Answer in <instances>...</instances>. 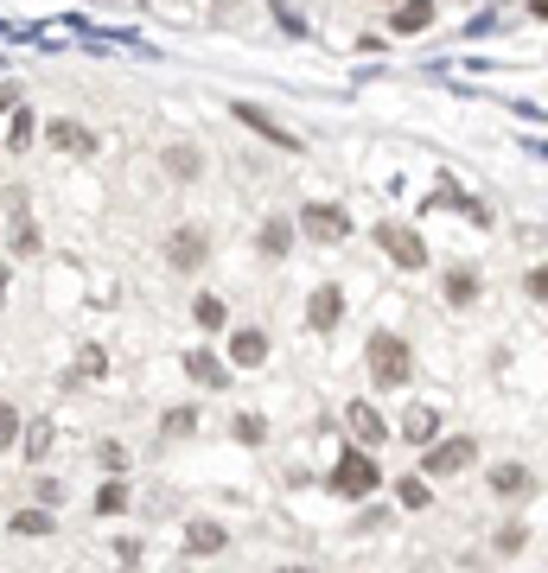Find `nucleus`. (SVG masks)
Returning a JSON list of instances; mask_svg holds the SVG:
<instances>
[{"label": "nucleus", "instance_id": "f257e3e1", "mask_svg": "<svg viewBox=\"0 0 548 573\" xmlns=\"http://www.w3.org/2000/svg\"><path fill=\"white\" fill-rule=\"evenodd\" d=\"M325 484H332L338 497H370V491H383V472H376V459L364 453V446H351V453H338V465L325 472Z\"/></svg>", "mask_w": 548, "mask_h": 573}, {"label": "nucleus", "instance_id": "f03ea898", "mask_svg": "<svg viewBox=\"0 0 548 573\" xmlns=\"http://www.w3.org/2000/svg\"><path fill=\"white\" fill-rule=\"evenodd\" d=\"M370 376H376V389H402V382L415 376V357H408V344L396 332L370 338Z\"/></svg>", "mask_w": 548, "mask_h": 573}, {"label": "nucleus", "instance_id": "7ed1b4c3", "mask_svg": "<svg viewBox=\"0 0 548 573\" xmlns=\"http://www.w3.org/2000/svg\"><path fill=\"white\" fill-rule=\"evenodd\" d=\"M478 465V440H434V446H421V478H459V472H472Z\"/></svg>", "mask_w": 548, "mask_h": 573}, {"label": "nucleus", "instance_id": "20e7f679", "mask_svg": "<svg viewBox=\"0 0 548 573\" xmlns=\"http://www.w3.org/2000/svg\"><path fill=\"white\" fill-rule=\"evenodd\" d=\"M376 249H383L396 268H408V274L427 268V242L408 230V223H376Z\"/></svg>", "mask_w": 548, "mask_h": 573}, {"label": "nucleus", "instance_id": "39448f33", "mask_svg": "<svg viewBox=\"0 0 548 573\" xmlns=\"http://www.w3.org/2000/svg\"><path fill=\"white\" fill-rule=\"evenodd\" d=\"M294 230L313 236V242H345L351 236V211H345V204H306Z\"/></svg>", "mask_w": 548, "mask_h": 573}, {"label": "nucleus", "instance_id": "423d86ee", "mask_svg": "<svg viewBox=\"0 0 548 573\" xmlns=\"http://www.w3.org/2000/svg\"><path fill=\"white\" fill-rule=\"evenodd\" d=\"M204 255H211V242H204V230H198V223H185V230H173V242H166V262H173V268H185V274H192V268H204Z\"/></svg>", "mask_w": 548, "mask_h": 573}, {"label": "nucleus", "instance_id": "0eeeda50", "mask_svg": "<svg viewBox=\"0 0 548 573\" xmlns=\"http://www.w3.org/2000/svg\"><path fill=\"white\" fill-rule=\"evenodd\" d=\"M338 319H345V293H338V281L313 287V300H306V325H313V332H332Z\"/></svg>", "mask_w": 548, "mask_h": 573}, {"label": "nucleus", "instance_id": "6e6552de", "mask_svg": "<svg viewBox=\"0 0 548 573\" xmlns=\"http://www.w3.org/2000/svg\"><path fill=\"white\" fill-rule=\"evenodd\" d=\"M236 121H243V128H255L268 147H287V153H300V141H294V134H287V128H281V121H274L268 109H255V102H236Z\"/></svg>", "mask_w": 548, "mask_h": 573}, {"label": "nucleus", "instance_id": "1a4fd4ad", "mask_svg": "<svg viewBox=\"0 0 548 573\" xmlns=\"http://www.w3.org/2000/svg\"><path fill=\"white\" fill-rule=\"evenodd\" d=\"M45 141L58 147V153H83V160L96 153V134L83 128V121H51V128H45Z\"/></svg>", "mask_w": 548, "mask_h": 573}, {"label": "nucleus", "instance_id": "9d476101", "mask_svg": "<svg viewBox=\"0 0 548 573\" xmlns=\"http://www.w3.org/2000/svg\"><path fill=\"white\" fill-rule=\"evenodd\" d=\"M345 427H351L364 446H383V440H389V421H383L370 402H351V408H345Z\"/></svg>", "mask_w": 548, "mask_h": 573}, {"label": "nucleus", "instance_id": "9b49d317", "mask_svg": "<svg viewBox=\"0 0 548 573\" xmlns=\"http://www.w3.org/2000/svg\"><path fill=\"white\" fill-rule=\"evenodd\" d=\"M185 548H192V554H224L230 548V529L211 523V516H198V523H185Z\"/></svg>", "mask_w": 548, "mask_h": 573}, {"label": "nucleus", "instance_id": "f8f14e48", "mask_svg": "<svg viewBox=\"0 0 548 573\" xmlns=\"http://www.w3.org/2000/svg\"><path fill=\"white\" fill-rule=\"evenodd\" d=\"M491 491L517 503V497H529V491H536V478H529V465H491Z\"/></svg>", "mask_w": 548, "mask_h": 573}, {"label": "nucleus", "instance_id": "ddd939ff", "mask_svg": "<svg viewBox=\"0 0 548 573\" xmlns=\"http://www.w3.org/2000/svg\"><path fill=\"white\" fill-rule=\"evenodd\" d=\"M185 376L204 382V389H230V370H224L211 351H185Z\"/></svg>", "mask_w": 548, "mask_h": 573}, {"label": "nucleus", "instance_id": "4468645a", "mask_svg": "<svg viewBox=\"0 0 548 573\" xmlns=\"http://www.w3.org/2000/svg\"><path fill=\"white\" fill-rule=\"evenodd\" d=\"M434 0H402V7L396 13H389V32H427V26H434Z\"/></svg>", "mask_w": 548, "mask_h": 573}, {"label": "nucleus", "instance_id": "2eb2a0df", "mask_svg": "<svg viewBox=\"0 0 548 573\" xmlns=\"http://www.w3.org/2000/svg\"><path fill=\"white\" fill-rule=\"evenodd\" d=\"M434 433H440V414L427 408V402H415L402 414V440H415V446H434Z\"/></svg>", "mask_w": 548, "mask_h": 573}, {"label": "nucleus", "instance_id": "dca6fc26", "mask_svg": "<svg viewBox=\"0 0 548 573\" xmlns=\"http://www.w3.org/2000/svg\"><path fill=\"white\" fill-rule=\"evenodd\" d=\"M230 363H236V370L268 363V338H262V332H236V338H230Z\"/></svg>", "mask_w": 548, "mask_h": 573}, {"label": "nucleus", "instance_id": "f3484780", "mask_svg": "<svg viewBox=\"0 0 548 573\" xmlns=\"http://www.w3.org/2000/svg\"><path fill=\"white\" fill-rule=\"evenodd\" d=\"M160 166L173 172V179H198V172H204V153H198V147H166Z\"/></svg>", "mask_w": 548, "mask_h": 573}, {"label": "nucleus", "instance_id": "a211bd4d", "mask_svg": "<svg viewBox=\"0 0 548 573\" xmlns=\"http://www.w3.org/2000/svg\"><path fill=\"white\" fill-rule=\"evenodd\" d=\"M294 223H287V217H268L262 223V255H287V249H294Z\"/></svg>", "mask_w": 548, "mask_h": 573}, {"label": "nucleus", "instance_id": "6ab92c4d", "mask_svg": "<svg viewBox=\"0 0 548 573\" xmlns=\"http://www.w3.org/2000/svg\"><path fill=\"white\" fill-rule=\"evenodd\" d=\"M32 141H39V115H32L26 102H20V109H13V134H7V147H13V153H26Z\"/></svg>", "mask_w": 548, "mask_h": 573}, {"label": "nucleus", "instance_id": "aec40b11", "mask_svg": "<svg viewBox=\"0 0 548 573\" xmlns=\"http://www.w3.org/2000/svg\"><path fill=\"white\" fill-rule=\"evenodd\" d=\"M160 433H166V440H192V433H198V408H166Z\"/></svg>", "mask_w": 548, "mask_h": 573}, {"label": "nucleus", "instance_id": "412c9836", "mask_svg": "<svg viewBox=\"0 0 548 573\" xmlns=\"http://www.w3.org/2000/svg\"><path fill=\"white\" fill-rule=\"evenodd\" d=\"M20 446H26V459H45V453H51V446H58V427H51V421H32V427H26V440H20Z\"/></svg>", "mask_w": 548, "mask_h": 573}, {"label": "nucleus", "instance_id": "4be33fe9", "mask_svg": "<svg viewBox=\"0 0 548 573\" xmlns=\"http://www.w3.org/2000/svg\"><path fill=\"white\" fill-rule=\"evenodd\" d=\"M192 319L204 325V332H224V319H230V312H224V300H217V293H198V306H192Z\"/></svg>", "mask_w": 548, "mask_h": 573}, {"label": "nucleus", "instance_id": "5701e85b", "mask_svg": "<svg viewBox=\"0 0 548 573\" xmlns=\"http://www.w3.org/2000/svg\"><path fill=\"white\" fill-rule=\"evenodd\" d=\"M447 300H453V306H472V300H478V274H472V268H453V274H447Z\"/></svg>", "mask_w": 548, "mask_h": 573}, {"label": "nucleus", "instance_id": "b1692460", "mask_svg": "<svg viewBox=\"0 0 548 573\" xmlns=\"http://www.w3.org/2000/svg\"><path fill=\"white\" fill-rule=\"evenodd\" d=\"M13 535H20V542H26V535H32V542L51 535V510H20V516H13Z\"/></svg>", "mask_w": 548, "mask_h": 573}, {"label": "nucleus", "instance_id": "393cba45", "mask_svg": "<svg viewBox=\"0 0 548 573\" xmlns=\"http://www.w3.org/2000/svg\"><path fill=\"white\" fill-rule=\"evenodd\" d=\"M396 497H402V510H427V503H434V491H427V478L415 472V478H402L396 484Z\"/></svg>", "mask_w": 548, "mask_h": 573}, {"label": "nucleus", "instance_id": "a878e982", "mask_svg": "<svg viewBox=\"0 0 548 573\" xmlns=\"http://www.w3.org/2000/svg\"><path fill=\"white\" fill-rule=\"evenodd\" d=\"M96 510H102V516H122V510H128V484H122V478H109V484L96 491Z\"/></svg>", "mask_w": 548, "mask_h": 573}, {"label": "nucleus", "instance_id": "bb28decb", "mask_svg": "<svg viewBox=\"0 0 548 573\" xmlns=\"http://www.w3.org/2000/svg\"><path fill=\"white\" fill-rule=\"evenodd\" d=\"M230 433H236L243 446H262V440H268V421H262V414H236V421H230Z\"/></svg>", "mask_w": 548, "mask_h": 573}, {"label": "nucleus", "instance_id": "cd10ccee", "mask_svg": "<svg viewBox=\"0 0 548 573\" xmlns=\"http://www.w3.org/2000/svg\"><path fill=\"white\" fill-rule=\"evenodd\" d=\"M7 249H13V255H20V262H26V255H39V230H32V223H13V236H7Z\"/></svg>", "mask_w": 548, "mask_h": 573}, {"label": "nucleus", "instance_id": "c85d7f7f", "mask_svg": "<svg viewBox=\"0 0 548 573\" xmlns=\"http://www.w3.org/2000/svg\"><path fill=\"white\" fill-rule=\"evenodd\" d=\"M20 440V414H13V402H0V446Z\"/></svg>", "mask_w": 548, "mask_h": 573}, {"label": "nucleus", "instance_id": "c756f323", "mask_svg": "<svg viewBox=\"0 0 548 573\" xmlns=\"http://www.w3.org/2000/svg\"><path fill=\"white\" fill-rule=\"evenodd\" d=\"M96 459H102V465H109V472H122V465H128V446H115V440H102V446H96Z\"/></svg>", "mask_w": 548, "mask_h": 573}, {"label": "nucleus", "instance_id": "7c9ffc66", "mask_svg": "<svg viewBox=\"0 0 548 573\" xmlns=\"http://www.w3.org/2000/svg\"><path fill=\"white\" fill-rule=\"evenodd\" d=\"M523 287H529V300H542V306H548V262H542V268H529V281H523Z\"/></svg>", "mask_w": 548, "mask_h": 573}, {"label": "nucleus", "instance_id": "2f4dec72", "mask_svg": "<svg viewBox=\"0 0 548 573\" xmlns=\"http://www.w3.org/2000/svg\"><path fill=\"white\" fill-rule=\"evenodd\" d=\"M32 491H39V503H45V510H51V503H64V484H58V478H39Z\"/></svg>", "mask_w": 548, "mask_h": 573}, {"label": "nucleus", "instance_id": "473e14b6", "mask_svg": "<svg viewBox=\"0 0 548 573\" xmlns=\"http://www.w3.org/2000/svg\"><path fill=\"white\" fill-rule=\"evenodd\" d=\"M523 542H529V529H523V523H510V529H504V535H498V548H504V554H517V548H523Z\"/></svg>", "mask_w": 548, "mask_h": 573}, {"label": "nucleus", "instance_id": "72a5a7b5", "mask_svg": "<svg viewBox=\"0 0 548 573\" xmlns=\"http://www.w3.org/2000/svg\"><path fill=\"white\" fill-rule=\"evenodd\" d=\"M0 109H20V90H13V83H0Z\"/></svg>", "mask_w": 548, "mask_h": 573}, {"label": "nucleus", "instance_id": "f704fd0d", "mask_svg": "<svg viewBox=\"0 0 548 573\" xmlns=\"http://www.w3.org/2000/svg\"><path fill=\"white\" fill-rule=\"evenodd\" d=\"M0 306H7V268H0Z\"/></svg>", "mask_w": 548, "mask_h": 573}, {"label": "nucleus", "instance_id": "c9c22d12", "mask_svg": "<svg viewBox=\"0 0 548 573\" xmlns=\"http://www.w3.org/2000/svg\"><path fill=\"white\" fill-rule=\"evenodd\" d=\"M211 7H217V13H230V7H236V0H211Z\"/></svg>", "mask_w": 548, "mask_h": 573}, {"label": "nucleus", "instance_id": "e433bc0d", "mask_svg": "<svg viewBox=\"0 0 548 573\" xmlns=\"http://www.w3.org/2000/svg\"><path fill=\"white\" fill-rule=\"evenodd\" d=\"M274 573H313V567H274Z\"/></svg>", "mask_w": 548, "mask_h": 573}, {"label": "nucleus", "instance_id": "4c0bfd02", "mask_svg": "<svg viewBox=\"0 0 548 573\" xmlns=\"http://www.w3.org/2000/svg\"><path fill=\"white\" fill-rule=\"evenodd\" d=\"M383 7H389V0H383Z\"/></svg>", "mask_w": 548, "mask_h": 573}]
</instances>
